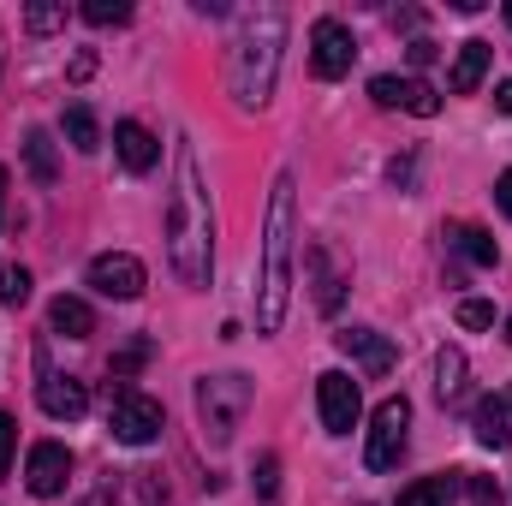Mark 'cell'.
<instances>
[{
    "label": "cell",
    "instance_id": "6da1fadb",
    "mask_svg": "<svg viewBox=\"0 0 512 506\" xmlns=\"http://www.w3.org/2000/svg\"><path fill=\"white\" fill-rule=\"evenodd\" d=\"M167 256L185 286H209L215 274V215H209V185L197 167V149L179 143L173 155V197H167Z\"/></svg>",
    "mask_w": 512,
    "mask_h": 506
},
{
    "label": "cell",
    "instance_id": "7a4b0ae2",
    "mask_svg": "<svg viewBox=\"0 0 512 506\" xmlns=\"http://www.w3.org/2000/svg\"><path fill=\"white\" fill-rule=\"evenodd\" d=\"M298 179L280 173L268 191V227H262V286H256V334H280L286 298H292V239H298Z\"/></svg>",
    "mask_w": 512,
    "mask_h": 506
},
{
    "label": "cell",
    "instance_id": "3957f363",
    "mask_svg": "<svg viewBox=\"0 0 512 506\" xmlns=\"http://www.w3.org/2000/svg\"><path fill=\"white\" fill-rule=\"evenodd\" d=\"M280 48H286V12H280L274 0L239 18L233 60H227V84H233V102H239V108H262V102L274 96Z\"/></svg>",
    "mask_w": 512,
    "mask_h": 506
},
{
    "label": "cell",
    "instance_id": "277c9868",
    "mask_svg": "<svg viewBox=\"0 0 512 506\" xmlns=\"http://www.w3.org/2000/svg\"><path fill=\"white\" fill-rule=\"evenodd\" d=\"M251 411V376H203L197 381V417H203V441L227 447L233 429Z\"/></svg>",
    "mask_w": 512,
    "mask_h": 506
},
{
    "label": "cell",
    "instance_id": "5b68a950",
    "mask_svg": "<svg viewBox=\"0 0 512 506\" xmlns=\"http://www.w3.org/2000/svg\"><path fill=\"white\" fill-rule=\"evenodd\" d=\"M108 429H114V441H126V447H149V441L167 429V411H161V399H149V393H137V387H114V399H108Z\"/></svg>",
    "mask_w": 512,
    "mask_h": 506
},
{
    "label": "cell",
    "instance_id": "8992f818",
    "mask_svg": "<svg viewBox=\"0 0 512 506\" xmlns=\"http://www.w3.org/2000/svg\"><path fill=\"white\" fill-rule=\"evenodd\" d=\"M405 429H411V399L393 393V399L376 405V417H370V447H364V465L370 471H393L405 459Z\"/></svg>",
    "mask_w": 512,
    "mask_h": 506
},
{
    "label": "cell",
    "instance_id": "52a82bcc",
    "mask_svg": "<svg viewBox=\"0 0 512 506\" xmlns=\"http://www.w3.org/2000/svg\"><path fill=\"white\" fill-rule=\"evenodd\" d=\"M316 405H322V429L328 435H352L358 417H364V393H358V381L346 376V370L316 376Z\"/></svg>",
    "mask_w": 512,
    "mask_h": 506
},
{
    "label": "cell",
    "instance_id": "ba28073f",
    "mask_svg": "<svg viewBox=\"0 0 512 506\" xmlns=\"http://www.w3.org/2000/svg\"><path fill=\"white\" fill-rule=\"evenodd\" d=\"M352 60H358L352 30L340 18H316V30H310V66H316V78H346Z\"/></svg>",
    "mask_w": 512,
    "mask_h": 506
},
{
    "label": "cell",
    "instance_id": "9c48e42d",
    "mask_svg": "<svg viewBox=\"0 0 512 506\" xmlns=\"http://www.w3.org/2000/svg\"><path fill=\"white\" fill-rule=\"evenodd\" d=\"M66 477H72V453L60 441H36L24 459V489L36 501H54V495H66Z\"/></svg>",
    "mask_w": 512,
    "mask_h": 506
},
{
    "label": "cell",
    "instance_id": "30bf717a",
    "mask_svg": "<svg viewBox=\"0 0 512 506\" xmlns=\"http://www.w3.org/2000/svg\"><path fill=\"white\" fill-rule=\"evenodd\" d=\"M90 286H96L102 298H120V304H126V298H137V292L149 286V274H143V262L131 251H102L90 262Z\"/></svg>",
    "mask_w": 512,
    "mask_h": 506
},
{
    "label": "cell",
    "instance_id": "8fae6325",
    "mask_svg": "<svg viewBox=\"0 0 512 506\" xmlns=\"http://www.w3.org/2000/svg\"><path fill=\"white\" fill-rule=\"evenodd\" d=\"M370 96H376V108H405V114H417V120H435L441 114V96L423 84V78H370Z\"/></svg>",
    "mask_w": 512,
    "mask_h": 506
},
{
    "label": "cell",
    "instance_id": "7c38bea8",
    "mask_svg": "<svg viewBox=\"0 0 512 506\" xmlns=\"http://www.w3.org/2000/svg\"><path fill=\"white\" fill-rule=\"evenodd\" d=\"M334 346H340V352H346V358H352L364 376H376V381H382L387 370L399 364L393 340H387V334H376V328H340V334H334Z\"/></svg>",
    "mask_w": 512,
    "mask_h": 506
},
{
    "label": "cell",
    "instance_id": "4fadbf2b",
    "mask_svg": "<svg viewBox=\"0 0 512 506\" xmlns=\"http://www.w3.org/2000/svg\"><path fill=\"white\" fill-rule=\"evenodd\" d=\"M36 399H42V411H48L54 423H78V417L90 411V387L78 376H42Z\"/></svg>",
    "mask_w": 512,
    "mask_h": 506
},
{
    "label": "cell",
    "instance_id": "5bb4252c",
    "mask_svg": "<svg viewBox=\"0 0 512 506\" xmlns=\"http://www.w3.org/2000/svg\"><path fill=\"white\" fill-rule=\"evenodd\" d=\"M489 66H495V48L483 42V36H471V42H459V60H453V96H471L483 78H489Z\"/></svg>",
    "mask_w": 512,
    "mask_h": 506
},
{
    "label": "cell",
    "instance_id": "9a60e30c",
    "mask_svg": "<svg viewBox=\"0 0 512 506\" xmlns=\"http://www.w3.org/2000/svg\"><path fill=\"white\" fill-rule=\"evenodd\" d=\"M114 149H120V161H126L131 173H149V167L161 161V143H155V131L137 126V120H120V126H114Z\"/></svg>",
    "mask_w": 512,
    "mask_h": 506
},
{
    "label": "cell",
    "instance_id": "2e32d148",
    "mask_svg": "<svg viewBox=\"0 0 512 506\" xmlns=\"http://www.w3.org/2000/svg\"><path fill=\"white\" fill-rule=\"evenodd\" d=\"M48 328L66 334V340H90V334H96V310H90L84 298H66V292H60V298L48 304Z\"/></svg>",
    "mask_w": 512,
    "mask_h": 506
},
{
    "label": "cell",
    "instance_id": "e0dca14e",
    "mask_svg": "<svg viewBox=\"0 0 512 506\" xmlns=\"http://www.w3.org/2000/svg\"><path fill=\"white\" fill-rule=\"evenodd\" d=\"M24 173H30L36 185H54V179H60V155H54V137H48L42 126L24 131Z\"/></svg>",
    "mask_w": 512,
    "mask_h": 506
},
{
    "label": "cell",
    "instance_id": "ac0fdd59",
    "mask_svg": "<svg viewBox=\"0 0 512 506\" xmlns=\"http://www.w3.org/2000/svg\"><path fill=\"white\" fill-rule=\"evenodd\" d=\"M465 489V471H441V477H423V483H411L399 506H453V495Z\"/></svg>",
    "mask_w": 512,
    "mask_h": 506
},
{
    "label": "cell",
    "instance_id": "d6986e66",
    "mask_svg": "<svg viewBox=\"0 0 512 506\" xmlns=\"http://www.w3.org/2000/svg\"><path fill=\"white\" fill-rule=\"evenodd\" d=\"M471 429H477V441L489 447V453H501L512 441V429H507V405L501 399H483L477 411H471Z\"/></svg>",
    "mask_w": 512,
    "mask_h": 506
},
{
    "label": "cell",
    "instance_id": "ffe728a7",
    "mask_svg": "<svg viewBox=\"0 0 512 506\" xmlns=\"http://www.w3.org/2000/svg\"><path fill=\"white\" fill-rule=\"evenodd\" d=\"M60 131H66V143H72L78 155H96V149H102V126H96V114H90L84 102H72V108H66Z\"/></svg>",
    "mask_w": 512,
    "mask_h": 506
},
{
    "label": "cell",
    "instance_id": "44dd1931",
    "mask_svg": "<svg viewBox=\"0 0 512 506\" xmlns=\"http://www.w3.org/2000/svg\"><path fill=\"white\" fill-rule=\"evenodd\" d=\"M447 239H453V251L465 256V262H477V268H495L501 262V245L483 227H447Z\"/></svg>",
    "mask_w": 512,
    "mask_h": 506
},
{
    "label": "cell",
    "instance_id": "7402d4cb",
    "mask_svg": "<svg viewBox=\"0 0 512 506\" xmlns=\"http://www.w3.org/2000/svg\"><path fill=\"white\" fill-rule=\"evenodd\" d=\"M435 393L441 399H459L465 393V352L459 346H441L435 352Z\"/></svg>",
    "mask_w": 512,
    "mask_h": 506
},
{
    "label": "cell",
    "instance_id": "603a6c76",
    "mask_svg": "<svg viewBox=\"0 0 512 506\" xmlns=\"http://www.w3.org/2000/svg\"><path fill=\"white\" fill-rule=\"evenodd\" d=\"M310 274H316V304H322V310H340V292H346V286H340V274L328 268V251H322V245L310 251Z\"/></svg>",
    "mask_w": 512,
    "mask_h": 506
},
{
    "label": "cell",
    "instance_id": "cb8c5ba5",
    "mask_svg": "<svg viewBox=\"0 0 512 506\" xmlns=\"http://www.w3.org/2000/svg\"><path fill=\"white\" fill-rule=\"evenodd\" d=\"M24 30H36V36H48V30H66V6H54V0H36V6H24Z\"/></svg>",
    "mask_w": 512,
    "mask_h": 506
},
{
    "label": "cell",
    "instance_id": "d4e9b609",
    "mask_svg": "<svg viewBox=\"0 0 512 506\" xmlns=\"http://www.w3.org/2000/svg\"><path fill=\"white\" fill-rule=\"evenodd\" d=\"M24 298H30V268L6 262L0 268V304H24Z\"/></svg>",
    "mask_w": 512,
    "mask_h": 506
},
{
    "label": "cell",
    "instance_id": "484cf974",
    "mask_svg": "<svg viewBox=\"0 0 512 506\" xmlns=\"http://www.w3.org/2000/svg\"><path fill=\"white\" fill-rule=\"evenodd\" d=\"M84 18H90V24H126L131 6L126 0H84Z\"/></svg>",
    "mask_w": 512,
    "mask_h": 506
},
{
    "label": "cell",
    "instance_id": "4316f807",
    "mask_svg": "<svg viewBox=\"0 0 512 506\" xmlns=\"http://www.w3.org/2000/svg\"><path fill=\"white\" fill-rule=\"evenodd\" d=\"M453 316H459V328H489V322H495V304H489V298H465Z\"/></svg>",
    "mask_w": 512,
    "mask_h": 506
},
{
    "label": "cell",
    "instance_id": "83f0119b",
    "mask_svg": "<svg viewBox=\"0 0 512 506\" xmlns=\"http://www.w3.org/2000/svg\"><path fill=\"white\" fill-rule=\"evenodd\" d=\"M256 495H262V501H274V495H280V459H274V453H262V459H256Z\"/></svg>",
    "mask_w": 512,
    "mask_h": 506
},
{
    "label": "cell",
    "instance_id": "f1b7e54d",
    "mask_svg": "<svg viewBox=\"0 0 512 506\" xmlns=\"http://www.w3.org/2000/svg\"><path fill=\"white\" fill-rule=\"evenodd\" d=\"M465 495H471V506H501L495 477H471V471H465Z\"/></svg>",
    "mask_w": 512,
    "mask_h": 506
},
{
    "label": "cell",
    "instance_id": "f546056e",
    "mask_svg": "<svg viewBox=\"0 0 512 506\" xmlns=\"http://www.w3.org/2000/svg\"><path fill=\"white\" fill-rule=\"evenodd\" d=\"M12 441H18V423H12V417L0 411V477L12 471Z\"/></svg>",
    "mask_w": 512,
    "mask_h": 506
},
{
    "label": "cell",
    "instance_id": "4dcf8cb0",
    "mask_svg": "<svg viewBox=\"0 0 512 506\" xmlns=\"http://www.w3.org/2000/svg\"><path fill=\"white\" fill-rule=\"evenodd\" d=\"M495 203H501V215L512 221V167L501 173V179H495Z\"/></svg>",
    "mask_w": 512,
    "mask_h": 506
},
{
    "label": "cell",
    "instance_id": "1f68e13d",
    "mask_svg": "<svg viewBox=\"0 0 512 506\" xmlns=\"http://www.w3.org/2000/svg\"><path fill=\"white\" fill-rule=\"evenodd\" d=\"M143 358H149V346H143V340H137V346H131V352H120V358H114V370H137V364H143Z\"/></svg>",
    "mask_w": 512,
    "mask_h": 506
},
{
    "label": "cell",
    "instance_id": "d6a6232c",
    "mask_svg": "<svg viewBox=\"0 0 512 506\" xmlns=\"http://www.w3.org/2000/svg\"><path fill=\"white\" fill-rule=\"evenodd\" d=\"M429 60H435V42H429V36H417V42H411V66H429Z\"/></svg>",
    "mask_w": 512,
    "mask_h": 506
},
{
    "label": "cell",
    "instance_id": "836d02e7",
    "mask_svg": "<svg viewBox=\"0 0 512 506\" xmlns=\"http://www.w3.org/2000/svg\"><path fill=\"white\" fill-rule=\"evenodd\" d=\"M495 108H501V114H512V78H501V84H495Z\"/></svg>",
    "mask_w": 512,
    "mask_h": 506
},
{
    "label": "cell",
    "instance_id": "e575fe53",
    "mask_svg": "<svg viewBox=\"0 0 512 506\" xmlns=\"http://www.w3.org/2000/svg\"><path fill=\"white\" fill-rule=\"evenodd\" d=\"M84 506H120V501H114V489H96V495H90Z\"/></svg>",
    "mask_w": 512,
    "mask_h": 506
},
{
    "label": "cell",
    "instance_id": "d590c367",
    "mask_svg": "<svg viewBox=\"0 0 512 506\" xmlns=\"http://www.w3.org/2000/svg\"><path fill=\"white\" fill-rule=\"evenodd\" d=\"M0 221H6V167H0Z\"/></svg>",
    "mask_w": 512,
    "mask_h": 506
},
{
    "label": "cell",
    "instance_id": "8d00e7d4",
    "mask_svg": "<svg viewBox=\"0 0 512 506\" xmlns=\"http://www.w3.org/2000/svg\"><path fill=\"white\" fill-rule=\"evenodd\" d=\"M501 405H507V411H512V387H507V399H501Z\"/></svg>",
    "mask_w": 512,
    "mask_h": 506
},
{
    "label": "cell",
    "instance_id": "74e56055",
    "mask_svg": "<svg viewBox=\"0 0 512 506\" xmlns=\"http://www.w3.org/2000/svg\"><path fill=\"white\" fill-rule=\"evenodd\" d=\"M507 340H512V316H507Z\"/></svg>",
    "mask_w": 512,
    "mask_h": 506
},
{
    "label": "cell",
    "instance_id": "f35d334b",
    "mask_svg": "<svg viewBox=\"0 0 512 506\" xmlns=\"http://www.w3.org/2000/svg\"><path fill=\"white\" fill-rule=\"evenodd\" d=\"M507 24H512V6H507Z\"/></svg>",
    "mask_w": 512,
    "mask_h": 506
}]
</instances>
